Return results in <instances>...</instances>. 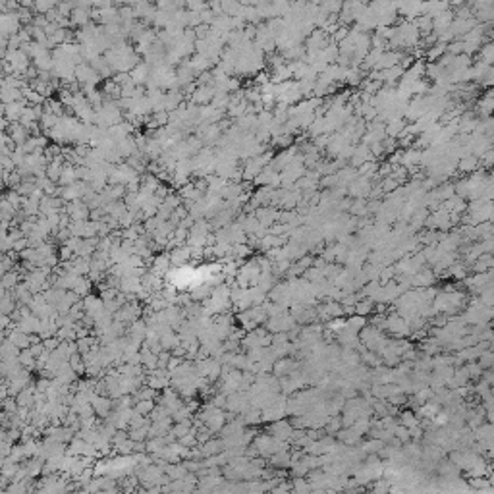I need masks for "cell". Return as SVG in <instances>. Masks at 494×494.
I'll use <instances>...</instances> for the list:
<instances>
[{
	"instance_id": "12",
	"label": "cell",
	"mask_w": 494,
	"mask_h": 494,
	"mask_svg": "<svg viewBox=\"0 0 494 494\" xmlns=\"http://www.w3.org/2000/svg\"><path fill=\"white\" fill-rule=\"evenodd\" d=\"M444 53H446V45L437 41L433 47H429V49L425 51V58H427V62H437Z\"/></svg>"
},
{
	"instance_id": "30",
	"label": "cell",
	"mask_w": 494,
	"mask_h": 494,
	"mask_svg": "<svg viewBox=\"0 0 494 494\" xmlns=\"http://www.w3.org/2000/svg\"><path fill=\"white\" fill-rule=\"evenodd\" d=\"M307 2H311V4H315V6H321V4H323V0H307Z\"/></svg>"
},
{
	"instance_id": "17",
	"label": "cell",
	"mask_w": 494,
	"mask_h": 494,
	"mask_svg": "<svg viewBox=\"0 0 494 494\" xmlns=\"http://www.w3.org/2000/svg\"><path fill=\"white\" fill-rule=\"evenodd\" d=\"M477 363L483 367V369H491L494 365V353L493 349H485V351H481V355L477 357Z\"/></svg>"
},
{
	"instance_id": "8",
	"label": "cell",
	"mask_w": 494,
	"mask_h": 494,
	"mask_svg": "<svg viewBox=\"0 0 494 494\" xmlns=\"http://www.w3.org/2000/svg\"><path fill=\"white\" fill-rule=\"evenodd\" d=\"M403 126H405V120H403V118L390 120V122H386L384 124V133L388 135V137H398V135L402 133Z\"/></svg>"
},
{
	"instance_id": "26",
	"label": "cell",
	"mask_w": 494,
	"mask_h": 494,
	"mask_svg": "<svg viewBox=\"0 0 494 494\" xmlns=\"http://www.w3.org/2000/svg\"><path fill=\"white\" fill-rule=\"evenodd\" d=\"M220 450H224V444H222V440H219V442H209L207 446H205V454L207 456H213V454H217V452H220Z\"/></svg>"
},
{
	"instance_id": "7",
	"label": "cell",
	"mask_w": 494,
	"mask_h": 494,
	"mask_svg": "<svg viewBox=\"0 0 494 494\" xmlns=\"http://www.w3.org/2000/svg\"><path fill=\"white\" fill-rule=\"evenodd\" d=\"M367 325V317H361V315H351V317H346V327L344 329L353 332V334H359V330Z\"/></svg>"
},
{
	"instance_id": "28",
	"label": "cell",
	"mask_w": 494,
	"mask_h": 494,
	"mask_svg": "<svg viewBox=\"0 0 494 494\" xmlns=\"http://www.w3.org/2000/svg\"><path fill=\"white\" fill-rule=\"evenodd\" d=\"M371 489H373V491H388L390 487H388V481L384 479V481H379V483H377L375 487H371Z\"/></svg>"
},
{
	"instance_id": "22",
	"label": "cell",
	"mask_w": 494,
	"mask_h": 494,
	"mask_svg": "<svg viewBox=\"0 0 494 494\" xmlns=\"http://www.w3.org/2000/svg\"><path fill=\"white\" fill-rule=\"evenodd\" d=\"M319 185L323 189H332L334 185H338V176L336 174H327V176H321L319 180Z\"/></svg>"
},
{
	"instance_id": "27",
	"label": "cell",
	"mask_w": 494,
	"mask_h": 494,
	"mask_svg": "<svg viewBox=\"0 0 494 494\" xmlns=\"http://www.w3.org/2000/svg\"><path fill=\"white\" fill-rule=\"evenodd\" d=\"M87 19H89V14H87L85 10H75V12H73V21H75V23L83 25V23H87Z\"/></svg>"
},
{
	"instance_id": "25",
	"label": "cell",
	"mask_w": 494,
	"mask_h": 494,
	"mask_svg": "<svg viewBox=\"0 0 494 494\" xmlns=\"http://www.w3.org/2000/svg\"><path fill=\"white\" fill-rule=\"evenodd\" d=\"M383 143V149H384V155H390L392 151H396L398 149V141H396V137H388L386 135L384 139L381 141Z\"/></svg>"
},
{
	"instance_id": "14",
	"label": "cell",
	"mask_w": 494,
	"mask_h": 494,
	"mask_svg": "<svg viewBox=\"0 0 494 494\" xmlns=\"http://www.w3.org/2000/svg\"><path fill=\"white\" fill-rule=\"evenodd\" d=\"M349 213H351L353 217H367V215H369V213H367V199H355V201H351Z\"/></svg>"
},
{
	"instance_id": "4",
	"label": "cell",
	"mask_w": 494,
	"mask_h": 494,
	"mask_svg": "<svg viewBox=\"0 0 494 494\" xmlns=\"http://www.w3.org/2000/svg\"><path fill=\"white\" fill-rule=\"evenodd\" d=\"M477 168H479V157H475V155L461 157V159L457 161V165H456V170H457L459 174H463V176H467V174L475 172Z\"/></svg>"
},
{
	"instance_id": "16",
	"label": "cell",
	"mask_w": 494,
	"mask_h": 494,
	"mask_svg": "<svg viewBox=\"0 0 494 494\" xmlns=\"http://www.w3.org/2000/svg\"><path fill=\"white\" fill-rule=\"evenodd\" d=\"M383 446H384V442H383V440L373 439V437H371V440H367V442H363V444H361V450H363L365 454H377Z\"/></svg>"
},
{
	"instance_id": "5",
	"label": "cell",
	"mask_w": 494,
	"mask_h": 494,
	"mask_svg": "<svg viewBox=\"0 0 494 494\" xmlns=\"http://www.w3.org/2000/svg\"><path fill=\"white\" fill-rule=\"evenodd\" d=\"M398 423L400 425H403V427H415V425H419V417H417V413L413 411V409H403V411H400L398 413Z\"/></svg>"
},
{
	"instance_id": "18",
	"label": "cell",
	"mask_w": 494,
	"mask_h": 494,
	"mask_svg": "<svg viewBox=\"0 0 494 494\" xmlns=\"http://www.w3.org/2000/svg\"><path fill=\"white\" fill-rule=\"evenodd\" d=\"M292 489L295 493H309L311 491V485L305 477H293V483H292Z\"/></svg>"
},
{
	"instance_id": "21",
	"label": "cell",
	"mask_w": 494,
	"mask_h": 494,
	"mask_svg": "<svg viewBox=\"0 0 494 494\" xmlns=\"http://www.w3.org/2000/svg\"><path fill=\"white\" fill-rule=\"evenodd\" d=\"M379 185H381V189L384 191V195H386V193H392V191H394V189H396L400 183H398V182H396L392 176H386V178H383V180L379 182Z\"/></svg>"
},
{
	"instance_id": "10",
	"label": "cell",
	"mask_w": 494,
	"mask_h": 494,
	"mask_svg": "<svg viewBox=\"0 0 494 494\" xmlns=\"http://www.w3.org/2000/svg\"><path fill=\"white\" fill-rule=\"evenodd\" d=\"M477 55H479V60H481V62H485L487 66H493V62H494V45H493V41H487V43H483Z\"/></svg>"
},
{
	"instance_id": "24",
	"label": "cell",
	"mask_w": 494,
	"mask_h": 494,
	"mask_svg": "<svg viewBox=\"0 0 494 494\" xmlns=\"http://www.w3.org/2000/svg\"><path fill=\"white\" fill-rule=\"evenodd\" d=\"M329 141H330V133H321V135L313 137V145H315L319 151H325L327 145H329Z\"/></svg>"
},
{
	"instance_id": "9",
	"label": "cell",
	"mask_w": 494,
	"mask_h": 494,
	"mask_svg": "<svg viewBox=\"0 0 494 494\" xmlns=\"http://www.w3.org/2000/svg\"><path fill=\"white\" fill-rule=\"evenodd\" d=\"M373 305H375V301H373V299H369V297L357 299V301H355V305H353V309H355V315H361V317H369V315L373 313Z\"/></svg>"
},
{
	"instance_id": "6",
	"label": "cell",
	"mask_w": 494,
	"mask_h": 494,
	"mask_svg": "<svg viewBox=\"0 0 494 494\" xmlns=\"http://www.w3.org/2000/svg\"><path fill=\"white\" fill-rule=\"evenodd\" d=\"M413 21H415L417 31H419V35H421V37H423V35H429V33L433 31V18H431V16L421 14V16H417Z\"/></svg>"
},
{
	"instance_id": "20",
	"label": "cell",
	"mask_w": 494,
	"mask_h": 494,
	"mask_svg": "<svg viewBox=\"0 0 494 494\" xmlns=\"http://www.w3.org/2000/svg\"><path fill=\"white\" fill-rule=\"evenodd\" d=\"M465 369H467L471 381H477V379L481 377V373H483V367H481L477 361H467V363H465Z\"/></svg>"
},
{
	"instance_id": "3",
	"label": "cell",
	"mask_w": 494,
	"mask_h": 494,
	"mask_svg": "<svg viewBox=\"0 0 494 494\" xmlns=\"http://www.w3.org/2000/svg\"><path fill=\"white\" fill-rule=\"evenodd\" d=\"M452 19H454V10H452V8H448V10H444V12L437 14V16L433 18V31L439 35L440 31H444V29H448V27H450Z\"/></svg>"
},
{
	"instance_id": "23",
	"label": "cell",
	"mask_w": 494,
	"mask_h": 494,
	"mask_svg": "<svg viewBox=\"0 0 494 494\" xmlns=\"http://www.w3.org/2000/svg\"><path fill=\"white\" fill-rule=\"evenodd\" d=\"M392 433H394V437H396V439L402 440V444H405V442H409V440H411L409 439V431H407V427H403V425H400V423L392 429Z\"/></svg>"
},
{
	"instance_id": "11",
	"label": "cell",
	"mask_w": 494,
	"mask_h": 494,
	"mask_svg": "<svg viewBox=\"0 0 494 494\" xmlns=\"http://www.w3.org/2000/svg\"><path fill=\"white\" fill-rule=\"evenodd\" d=\"M241 421H243V425H247V427H257V425H261V409L247 407Z\"/></svg>"
},
{
	"instance_id": "2",
	"label": "cell",
	"mask_w": 494,
	"mask_h": 494,
	"mask_svg": "<svg viewBox=\"0 0 494 494\" xmlns=\"http://www.w3.org/2000/svg\"><path fill=\"white\" fill-rule=\"evenodd\" d=\"M292 431H293V427H292V423H290V421H286V419H278V421H273V425H269V429H267V433H269L271 437H274V439H280V440H288V439H290Z\"/></svg>"
},
{
	"instance_id": "13",
	"label": "cell",
	"mask_w": 494,
	"mask_h": 494,
	"mask_svg": "<svg viewBox=\"0 0 494 494\" xmlns=\"http://www.w3.org/2000/svg\"><path fill=\"white\" fill-rule=\"evenodd\" d=\"M220 8H222V14L226 16H238L241 10V4L239 0H220Z\"/></svg>"
},
{
	"instance_id": "19",
	"label": "cell",
	"mask_w": 494,
	"mask_h": 494,
	"mask_svg": "<svg viewBox=\"0 0 494 494\" xmlns=\"http://www.w3.org/2000/svg\"><path fill=\"white\" fill-rule=\"evenodd\" d=\"M342 4H344V0H323L321 8L329 14H338L342 10Z\"/></svg>"
},
{
	"instance_id": "15",
	"label": "cell",
	"mask_w": 494,
	"mask_h": 494,
	"mask_svg": "<svg viewBox=\"0 0 494 494\" xmlns=\"http://www.w3.org/2000/svg\"><path fill=\"white\" fill-rule=\"evenodd\" d=\"M271 145L276 147V149H288L293 145V135H288V133H282L278 137H273L271 139Z\"/></svg>"
},
{
	"instance_id": "29",
	"label": "cell",
	"mask_w": 494,
	"mask_h": 494,
	"mask_svg": "<svg viewBox=\"0 0 494 494\" xmlns=\"http://www.w3.org/2000/svg\"><path fill=\"white\" fill-rule=\"evenodd\" d=\"M465 4V0H450V8L454 10V8H459V6H463Z\"/></svg>"
},
{
	"instance_id": "1",
	"label": "cell",
	"mask_w": 494,
	"mask_h": 494,
	"mask_svg": "<svg viewBox=\"0 0 494 494\" xmlns=\"http://www.w3.org/2000/svg\"><path fill=\"white\" fill-rule=\"evenodd\" d=\"M278 217H280V209L276 207H271V205H265V207H257L255 209V219L259 220V224L271 228L274 222H278Z\"/></svg>"
}]
</instances>
